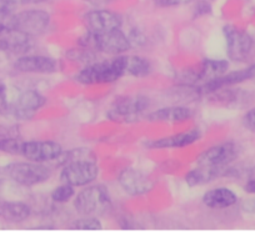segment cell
Segmentation results:
<instances>
[{
  "instance_id": "cell-1",
  "label": "cell",
  "mask_w": 255,
  "mask_h": 241,
  "mask_svg": "<svg viewBox=\"0 0 255 241\" xmlns=\"http://www.w3.org/2000/svg\"><path fill=\"white\" fill-rule=\"evenodd\" d=\"M46 104V98L34 89L0 85V117L18 121L31 120Z\"/></svg>"
},
{
  "instance_id": "cell-2",
  "label": "cell",
  "mask_w": 255,
  "mask_h": 241,
  "mask_svg": "<svg viewBox=\"0 0 255 241\" xmlns=\"http://www.w3.org/2000/svg\"><path fill=\"white\" fill-rule=\"evenodd\" d=\"M124 76L122 55H117L113 59L95 60L88 64L78 71L74 79L82 85H102L113 84Z\"/></svg>"
},
{
  "instance_id": "cell-3",
  "label": "cell",
  "mask_w": 255,
  "mask_h": 241,
  "mask_svg": "<svg viewBox=\"0 0 255 241\" xmlns=\"http://www.w3.org/2000/svg\"><path fill=\"white\" fill-rule=\"evenodd\" d=\"M79 45L94 53H102L112 56L127 54L133 48L129 35H127L122 29L103 31V33L87 31L80 38Z\"/></svg>"
},
{
  "instance_id": "cell-4",
  "label": "cell",
  "mask_w": 255,
  "mask_h": 241,
  "mask_svg": "<svg viewBox=\"0 0 255 241\" xmlns=\"http://www.w3.org/2000/svg\"><path fill=\"white\" fill-rule=\"evenodd\" d=\"M74 209L82 216L104 215L112 209V196L102 184H90L75 194Z\"/></svg>"
},
{
  "instance_id": "cell-5",
  "label": "cell",
  "mask_w": 255,
  "mask_h": 241,
  "mask_svg": "<svg viewBox=\"0 0 255 241\" xmlns=\"http://www.w3.org/2000/svg\"><path fill=\"white\" fill-rule=\"evenodd\" d=\"M229 61L225 59H204L179 73V82L183 87H199L223 74L228 73Z\"/></svg>"
},
{
  "instance_id": "cell-6",
  "label": "cell",
  "mask_w": 255,
  "mask_h": 241,
  "mask_svg": "<svg viewBox=\"0 0 255 241\" xmlns=\"http://www.w3.org/2000/svg\"><path fill=\"white\" fill-rule=\"evenodd\" d=\"M5 174L11 181L24 188H34L50 180L53 170L46 164L34 161H15L5 166Z\"/></svg>"
},
{
  "instance_id": "cell-7",
  "label": "cell",
  "mask_w": 255,
  "mask_h": 241,
  "mask_svg": "<svg viewBox=\"0 0 255 241\" xmlns=\"http://www.w3.org/2000/svg\"><path fill=\"white\" fill-rule=\"evenodd\" d=\"M150 107L149 98L144 95H129L120 97L114 100L107 112L108 119L114 122L130 124L143 118Z\"/></svg>"
},
{
  "instance_id": "cell-8",
  "label": "cell",
  "mask_w": 255,
  "mask_h": 241,
  "mask_svg": "<svg viewBox=\"0 0 255 241\" xmlns=\"http://www.w3.org/2000/svg\"><path fill=\"white\" fill-rule=\"evenodd\" d=\"M99 165L95 163L94 159L83 157L64 164L59 174V179L61 183L69 184L74 188H84L94 183L99 176Z\"/></svg>"
},
{
  "instance_id": "cell-9",
  "label": "cell",
  "mask_w": 255,
  "mask_h": 241,
  "mask_svg": "<svg viewBox=\"0 0 255 241\" xmlns=\"http://www.w3.org/2000/svg\"><path fill=\"white\" fill-rule=\"evenodd\" d=\"M50 23V14L41 9H25L13 13L10 16L11 26L30 39L46 33Z\"/></svg>"
},
{
  "instance_id": "cell-10",
  "label": "cell",
  "mask_w": 255,
  "mask_h": 241,
  "mask_svg": "<svg viewBox=\"0 0 255 241\" xmlns=\"http://www.w3.org/2000/svg\"><path fill=\"white\" fill-rule=\"evenodd\" d=\"M227 44V55L234 63H244L254 50L252 35L235 25H225L223 29Z\"/></svg>"
},
{
  "instance_id": "cell-11",
  "label": "cell",
  "mask_w": 255,
  "mask_h": 241,
  "mask_svg": "<svg viewBox=\"0 0 255 241\" xmlns=\"http://www.w3.org/2000/svg\"><path fill=\"white\" fill-rule=\"evenodd\" d=\"M63 152V146L53 140H23L19 156L34 163L48 164L60 159Z\"/></svg>"
},
{
  "instance_id": "cell-12",
  "label": "cell",
  "mask_w": 255,
  "mask_h": 241,
  "mask_svg": "<svg viewBox=\"0 0 255 241\" xmlns=\"http://www.w3.org/2000/svg\"><path fill=\"white\" fill-rule=\"evenodd\" d=\"M240 147L235 142L227 141L217 144L204 150L195 160V164L200 166H210V168L228 169L232 166L237 157L239 156Z\"/></svg>"
},
{
  "instance_id": "cell-13",
  "label": "cell",
  "mask_w": 255,
  "mask_h": 241,
  "mask_svg": "<svg viewBox=\"0 0 255 241\" xmlns=\"http://www.w3.org/2000/svg\"><path fill=\"white\" fill-rule=\"evenodd\" d=\"M118 183L123 191L130 196L146 195L155 186L151 176L135 168L123 169L118 176Z\"/></svg>"
},
{
  "instance_id": "cell-14",
  "label": "cell",
  "mask_w": 255,
  "mask_h": 241,
  "mask_svg": "<svg viewBox=\"0 0 255 241\" xmlns=\"http://www.w3.org/2000/svg\"><path fill=\"white\" fill-rule=\"evenodd\" d=\"M14 69L23 74H54L58 71V61L48 55L29 54L19 56L13 64Z\"/></svg>"
},
{
  "instance_id": "cell-15",
  "label": "cell",
  "mask_w": 255,
  "mask_h": 241,
  "mask_svg": "<svg viewBox=\"0 0 255 241\" xmlns=\"http://www.w3.org/2000/svg\"><path fill=\"white\" fill-rule=\"evenodd\" d=\"M85 28L88 31L94 33H103V31L115 30L122 29L123 18L118 13L108 9H97L90 10L83 18Z\"/></svg>"
},
{
  "instance_id": "cell-16",
  "label": "cell",
  "mask_w": 255,
  "mask_h": 241,
  "mask_svg": "<svg viewBox=\"0 0 255 241\" xmlns=\"http://www.w3.org/2000/svg\"><path fill=\"white\" fill-rule=\"evenodd\" d=\"M202 137V132L198 129H191L188 131L176 132V134L168 135V136L159 137V139L150 140L146 142V146L153 150H166V149H183L190 146L199 141Z\"/></svg>"
},
{
  "instance_id": "cell-17",
  "label": "cell",
  "mask_w": 255,
  "mask_h": 241,
  "mask_svg": "<svg viewBox=\"0 0 255 241\" xmlns=\"http://www.w3.org/2000/svg\"><path fill=\"white\" fill-rule=\"evenodd\" d=\"M193 112L190 108L174 105V107H164L149 113L146 119L150 122H160V124H180L191 119Z\"/></svg>"
},
{
  "instance_id": "cell-18",
  "label": "cell",
  "mask_w": 255,
  "mask_h": 241,
  "mask_svg": "<svg viewBox=\"0 0 255 241\" xmlns=\"http://www.w3.org/2000/svg\"><path fill=\"white\" fill-rule=\"evenodd\" d=\"M203 204L212 210H223L234 206L238 203V195L225 186L210 189L202 198Z\"/></svg>"
},
{
  "instance_id": "cell-19",
  "label": "cell",
  "mask_w": 255,
  "mask_h": 241,
  "mask_svg": "<svg viewBox=\"0 0 255 241\" xmlns=\"http://www.w3.org/2000/svg\"><path fill=\"white\" fill-rule=\"evenodd\" d=\"M229 168L219 169L210 168V166L197 165L194 169H191L190 171H188V173L185 174L184 180H185L186 185H188L189 188H197V186L207 185V184L217 180L218 178L227 176Z\"/></svg>"
},
{
  "instance_id": "cell-20",
  "label": "cell",
  "mask_w": 255,
  "mask_h": 241,
  "mask_svg": "<svg viewBox=\"0 0 255 241\" xmlns=\"http://www.w3.org/2000/svg\"><path fill=\"white\" fill-rule=\"evenodd\" d=\"M31 215L28 204L21 201H0V219L10 224H21Z\"/></svg>"
},
{
  "instance_id": "cell-21",
  "label": "cell",
  "mask_w": 255,
  "mask_h": 241,
  "mask_svg": "<svg viewBox=\"0 0 255 241\" xmlns=\"http://www.w3.org/2000/svg\"><path fill=\"white\" fill-rule=\"evenodd\" d=\"M123 66L125 76L131 78H146L153 70L151 63L146 58L139 55H128L122 54Z\"/></svg>"
},
{
  "instance_id": "cell-22",
  "label": "cell",
  "mask_w": 255,
  "mask_h": 241,
  "mask_svg": "<svg viewBox=\"0 0 255 241\" xmlns=\"http://www.w3.org/2000/svg\"><path fill=\"white\" fill-rule=\"evenodd\" d=\"M75 188L69 184L61 183V185L56 186L50 194V199L56 204H67L70 200H74Z\"/></svg>"
},
{
  "instance_id": "cell-23",
  "label": "cell",
  "mask_w": 255,
  "mask_h": 241,
  "mask_svg": "<svg viewBox=\"0 0 255 241\" xmlns=\"http://www.w3.org/2000/svg\"><path fill=\"white\" fill-rule=\"evenodd\" d=\"M23 140L18 136H3L0 137V152L19 156L20 146Z\"/></svg>"
},
{
  "instance_id": "cell-24",
  "label": "cell",
  "mask_w": 255,
  "mask_h": 241,
  "mask_svg": "<svg viewBox=\"0 0 255 241\" xmlns=\"http://www.w3.org/2000/svg\"><path fill=\"white\" fill-rule=\"evenodd\" d=\"M70 229L73 230H102L103 224L97 216H83L77 219L74 223H72Z\"/></svg>"
},
{
  "instance_id": "cell-25",
  "label": "cell",
  "mask_w": 255,
  "mask_h": 241,
  "mask_svg": "<svg viewBox=\"0 0 255 241\" xmlns=\"http://www.w3.org/2000/svg\"><path fill=\"white\" fill-rule=\"evenodd\" d=\"M243 124L247 127V130L255 134V108L245 113V115L243 117Z\"/></svg>"
},
{
  "instance_id": "cell-26",
  "label": "cell",
  "mask_w": 255,
  "mask_h": 241,
  "mask_svg": "<svg viewBox=\"0 0 255 241\" xmlns=\"http://www.w3.org/2000/svg\"><path fill=\"white\" fill-rule=\"evenodd\" d=\"M243 211H245L247 214H250V215H255V196L254 198L245 199L242 204Z\"/></svg>"
},
{
  "instance_id": "cell-27",
  "label": "cell",
  "mask_w": 255,
  "mask_h": 241,
  "mask_svg": "<svg viewBox=\"0 0 255 241\" xmlns=\"http://www.w3.org/2000/svg\"><path fill=\"white\" fill-rule=\"evenodd\" d=\"M155 5L160 6V8H171V6H176L181 3V0H153Z\"/></svg>"
},
{
  "instance_id": "cell-28",
  "label": "cell",
  "mask_w": 255,
  "mask_h": 241,
  "mask_svg": "<svg viewBox=\"0 0 255 241\" xmlns=\"http://www.w3.org/2000/svg\"><path fill=\"white\" fill-rule=\"evenodd\" d=\"M49 0H13L14 5H34V4H43Z\"/></svg>"
},
{
  "instance_id": "cell-29",
  "label": "cell",
  "mask_w": 255,
  "mask_h": 241,
  "mask_svg": "<svg viewBox=\"0 0 255 241\" xmlns=\"http://www.w3.org/2000/svg\"><path fill=\"white\" fill-rule=\"evenodd\" d=\"M245 193L250 194V195H255V179L253 180H247L244 185Z\"/></svg>"
},
{
  "instance_id": "cell-30",
  "label": "cell",
  "mask_w": 255,
  "mask_h": 241,
  "mask_svg": "<svg viewBox=\"0 0 255 241\" xmlns=\"http://www.w3.org/2000/svg\"><path fill=\"white\" fill-rule=\"evenodd\" d=\"M253 179H255V165L252 166V168L248 170V179H247V180H253Z\"/></svg>"
},
{
  "instance_id": "cell-31",
  "label": "cell",
  "mask_w": 255,
  "mask_h": 241,
  "mask_svg": "<svg viewBox=\"0 0 255 241\" xmlns=\"http://www.w3.org/2000/svg\"><path fill=\"white\" fill-rule=\"evenodd\" d=\"M249 68H250V71H252V78L255 79V63L250 64Z\"/></svg>"
},
{
  "instance_id": "cell-32",
  "label": "cell",
  "mask_w": 255,
  "mask_h": 241,
  "mask_svg": "<svg viewBox=\"0 0 255 241\" xmlns=\"http://www.w3.org/2000/svg\"><path fill=\"white\" fill-rule=\"evenodd\" d=\"M0 51H1V49H0Z\"/></svg>"
}]
</instances>
